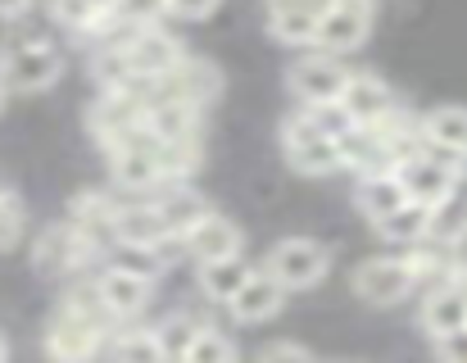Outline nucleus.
<instances>
[{
    "label": "nucleus",
    "instance_id": "f257e3e1",
    "mask_svg": "<svg viewBox=\"0 0 467 363\" xmlns=\"http://www.w3.org/2000/svg\"><path fill=\"white\" fill-rule=\"evenodd\" d=\"M64 73V50L50 41V36H23V41H9L5 55H0V87L14 91V96H36V91H50Z\"/></svg>",
    "mask_w": 467,
    "mask_h": 363
},
{
    "label": "nucleus",
    "instance_id": "f03ea898",
    "mask_svg": "<svg viewBox=\"0 0 467 363\" xmlns=\"http://www.w3.org/2000/svg\"><path fill=\"white\" fill-rule=\"evenodd\" d=\"M463 173H467L463 155H454L445 146H427V141L395 164V178L404 186V195L418 200V204H436L454 182H463Z\"/></svg>",
    "mask_w": 467,
    "mask_h": 363
},
{
    "label": "nucleus",
    "instance_id": "7ed1b4c3",
    "mask_svg": "<svg viewBox=\"0 0 467 363\" xmlns=\"http://www.w3.org/2000/svg\"><path fill=\"white\" fill-rule=\"evenodd\" d=\"M109 318L100 314H87V309H73V305H59L46 323V355L50 359H96L105 355V337H109Z\"/></svg>",
    "mask_w": 467,
    "mask_h": 363
},
{
    "label": "nucleus",
    "instance_id": "20e7f679",
    "mask_svg": "<svg viewBox=\"0 0 467 363\" xmlns=\"http://www.w3.org/2000/svg\"><path fill=\"white\" fill-rule=\"evenodd\" d=\"M146 123V87H100V96L87 109V132L100 150H114L132 128Z\"/></svg>",
    "mask_w": 467,
    "mask_h": 363
},
{
    "label": "nucleus",
    "instance_id": "39448f33",
    "mask_svg": "<svg viewBox=\"0 0 467 363\" xmlns=\"http://www.w3.org/2000/svg\"><path fill=\"white\" fill-rule=\"evenodd\" d=\"M264 268L286 286V296L291 291H313L331 273V250L322 241H313V236H286V241H277L268 250V264Z\"/></svg>",
    "mask_w": 467,
    "mask_h": 363
},
{
    "label": "nucleus",
    "instance_id": "423d86ee",
    "mask_svg": "<svg viewBox=\"0 0 467 363\" xmlns=\"http://www.w3.org/2000/svg\"><path fill=\"white\" fill-rule=\"evenodd\" d=\"M372 14H377L372 0H327L313 27V50H327V55L358 50L372 32Z\"/></svg>",
    "mask_w": 467,
    "mask_h": 363
},
{
    "label": "nucleus",
    "instance_id": "0eeeda50",
    "mask_svg": "<svg viewBox=\"0 0 467 363\" xmlns=\"http://www.w3.org/2000/svg\"><path fill=\"white\" fill-rule=\"evenodd\" d=\"M418 291V277L409 268L404 254H377V259H363L354 268V296L363 305H377V309H390L400 300H409Z\"/></svg>",
    "mask_w": 467,
    "mask_h": 363
},
{
    "label": "nucleus",
    "instance_id": "6e6552de",
    "mask_svg": "<svg viewBox=\"0 0 467 363\" xmlns=\"http://www.w3.org/2000/svg\"><path fill=\"white\" fill-rule=\"evenodd\" d=\"M282 155H286V164H291L296 173H305V178H327V173L340 169L336 137H327L322 128H313L300 109L282 123Z\"/></svg>",
    "mask_w": 467,
    "mask_h": 363
},
{
    "label": "nucleus",
    "instance_id": "1a4fd4ad",
    "mask_svg": "<svg viewBox=\"0 0 467 363\" xmlns=\"http://www.w3.org/2000/svg\"><path fill=\"white\" fill-rule=\"evenodd\" d=\"M146 91L155 96H172V100H186L195 109H209L218 96H223V68L209 64V59H195V55H182L159 82H150Z\"/></svg>",
    "mask_w": 467,
    "mask_h": 363
},
{
    "label": "nucleus",
    "instance_id": "9d476101",
    "mask_svg": "<svg viewBox=\"0 0 467 363\" xmlns=\"http://www.w3.org/2000/svg\"><path fill=\"white\" fill-rule=\"evenodd\" d=\"M91 259H100L68 223H55L46 227L36 241H32V268L46 277V282H59V277H73L78 268H87Z\"/></svg>",
    "mask_w": 467,
    "mask_h": 363
},
{
    "label": "nucleus",
    "instance_id": "9b49d317",
    "mask_svg": "<svg viewBox=\"0 0 467 363\" xmlns=\"http://www.w3.org/2000/svg\"><path fill=\"white\" fill-rule=\"evenodd\" d=\"M123 55H128V68H132V78L137 82H159L182 55H186V46L163 27V18L159 23H146V27H137L132 36H128V46H123Z\"/></svg>",
    "mask_w": 467,
    "mask_h": 363
},
{
    "label": "nucleus",
    "instance_id": "f8f14e48",
    "mask_svg": "<svg viewBox=\"0 0 467 363\" xmlns=\"http://www.w3.org/2000/svg\"><path fill=\"white\" fill-rule=\"evenodd\" d=\"M91 286H96V296H100V305H105V314H109L114 323L141 318L146 305H150V291H155V282H146V277H137V273H128V268H119V264H105V268L91 277Z\"/></svg>",
    "mask_w": 467,
    "mask_h": 363
},
{
    "label": "nucleus",
    "instance_id": "ddd939ff",
    "mask_svg": "<svg viewBox=\"0 0 467 363\" xmlns=\"http://www.w3.org/2000/svg\"><path fill=\"white\" fill-rule=\"evenodd\" d=\"M345 78H349V68L340 64V55L313 50V55L291 64L286 87H291V96H296L300 105H322V100H336V96H340Z\"/></svg>",
    "mask_w": 467,
    "mask_h": 363
},
{
    "label": "nucleus",
    "instance_id": "4468645a",
    "mask_svg": "<svg viewBox=\"0 0 467 363\" xmlns=\"http://www.w3.org/2000/svg\"><path fill=\"white\" fill-rule=\"evenodd\" d=\"M340 109L349 114V123H386L400 109V96L390 82H381L377 73H349L340 87Z\"/></svg>",
    "mask_w": 467,
    "mask_h": 363
},
{
    "label": "nucleus",
    "instance_id": "2eb2a0df",
    "mask_svg": "<svg viewBox=\"0 0 467 363\" xmlns=\"http://www.w3.org/2000/svg\"><path fill=\"white\" fill-rule=\"evenodd\" d=\"M286 309V286L268 273V268H250V277L236 286V296L227 300V314L236 323H268Z\"/></svg>",
    "mask_w": 467,
    "mask_h": 363
},
{
    "label": "nucleus",
    "instance_id": "dca6fc26",
    "mask_svg": "<svg viewBox=\"0 0 467 363\" xmlns=\"http://www.w3.org/2000/svg\"><path fill=\"white\" fill-rule=\"evenodd\" d=\"M114 245H155V250H182V241L163 227L150 200H128L114 213Z\"/></svg>",
    "mask_w": 467,
    "mask_h": 363
},
{
    "label": "nucleus",
    "instance_id": "f3484780",
    "mask_svg": "<svg viewBox=\"0 0 467 363\" xmlns=\"http://www.w3.org/2000/svg\"><path fill=\"white\" fill-rule=\"evenodd\" d=\"M109 182L128 191L132 200H150L168 178L159 169L155 146H123V150H109Z\"/></svg>",
    "mask_w": 467,
    "mask_h": 363
},
{
    "label": "nucleus",
    "instance_id": "a211bd4d",
    "mask_svg": "<svg viewBox=\"0 0 467 363\" xmlns=\"http://www.w3.org/2000/svg\"><path fill=\"white\" fill-rule=\"evenodd\" d=\"M182 241V250L195 259V264H204V259H223V254H236V250H245V232L227 218V213H218V209H209L191 232H182L177 236Z\"/></svg>",
    "mask_w": 467,
    "mask_h": 363
},
{
    "label": "nucleus",
    "instance_id": "6ab92c4d",
    "mask_svg": "<svg viewBox=\"0 0 467 363\" xmlns=\"http://www.w3.org/2000/svg\"><path fill=\"white\" fill-rule=\"evenodd\" d=\"M146 128L155 132L159 141H200L204 109H195L186 100H172V96L146 91Z\"/></svg>",
    "mask_w": 467,
    "mask_h": 363
},
{
    "label": "nucleus",
    "instance_id": "aec40b11",
    "mask_svg": "<svg viewBox=\"0 0 467 363\" xmlns=\"http://www.w3.org/2000/svg\"><path fill=\"white\" fill-rule=\"evenodd\" d=\"M418 323H422V332H427V337H441V332L463 327L467 323V282H459V277L431 282V286H427V300H422Z\"/></svg>",
    "mask_w": 467,
    "mask_h": 363
},
{
    "label": "nucleus",
    "instance_id": "412c9836",
    "mask_svg": "<svg viewBox=\"0 0 467 363\" xmlns=\"http://www.w3.org/2000/svg\"><path fill=\"white\" fill-rule=\"evenodd\" d=\"M150 204L159 209V218H163V227L172 232V236H182V232H191L213 204L191 186L186 178H177V182H163L155 195H150Z\"/></svg>",
    "mask_w": 467,
    "mask_h": 363
},
{
    "label": "nucleus",
    "instance_id": "4be33fe9",
    "mask_svg": "<svg viewBox=\"0 0 467 363\" xmlns=\"http://www.w3.org/2000/svg\"><path fill=\"white\" fill-rule=\"evenodd\" d=\"M327 0H296V5H277L268 9V36L282 46H313V27Z\"/></svg>",
    "mask_w": 467,
    "mask_h": 363
},
{
    "label": "nucleus",
    "instance_id": "5701e85b",
    "mask_svg": "<svg viewBox=\"0 0 467 363\" xmlns=\"http://www.w3.org/2000/svg\"><path fill=\"white\" fill-rule=\"evenodd\" d=\"M467 232V182H454L436 204H427V241L450 245Z\"/></svg>",
    "mask_w": 467,
    "mask_h": 363
},
{
    "label": "nucleus",
    "instance_id": "b1692460",
    "mask_svg": "<svg viewBox=\"0 0 467 363\" xmlns=\"http://www.w3.org/2000/svg\"><path fill=\"white\" fill-rule=\"evenodd\" d=\"M245 277H250V259L241 250L236 254H223V259H204L200 264V296L209 305H227Z\"/></svg>",
    "mask_w": 467,
    "mask_h": 363
},
{
    "label": "nucleus",
    "instance_id": "393cba45",
    "mask_svg": "<svg viewBox=\"0 0 467 363\" xmlns=\"http://www.w3.org/2000/svg\"><path fill=\"white\" fill-rule=\"evenodd\" d=\"M418 137H422L427 146H445V150H454V155L467 160V109H459V105H436V109H427V114L418 119Z\"/></svg>",
    "mask_w": 467,
    "mask_h": 363
},
{
    "label": "nucleus",
    "instance_id": "a878e982",
    "mask_svg": "<svg viewBox=\"0 0 467 363\" xmlns=\"http://www.w3.org/2000/svg\"><path fill=\"white\" fill-rule=\"evenodd\" d=\"M372 232H377L381 241H390V245H418V241H427V204L404 200V204H395L390 213L372 218Z\"/></svg>",
    "mask_w": 467,
    "mask_h": 363
},
{
    "label": "nucleus",
    "instance_id": "bb28decb",
    "mask_svg": "<svg viewBox=\"0 0 467 363\" xmlns=\"http://www.w3.org/2000/svg\"><path fill=\"white\" fill-rule=\"evenodd\" d=\"M409 195H404V186L395 178V169L390 173H363L358 186H354V204H358V213L363 218H381V213H390L395 204H404Z\"/></svg>",
    "mask_w": 467,
    "mask_h": 363
},
{
    "label": "nucleus",
    "instance_id": "cd10ccee",
    "mask_svg": "<svg viewBox=\"0 0 467 363\" xmlns=\"http://www.w3.org/2000/svg\"><path fill=\"white\" fill-rule=\"evenodd\" d=\"M105 355L123 363H163L155 327H114V337H105Z\"/></svg>",
    "mask_w": 467,
    "mask_h": 363
},
{
    "label": "nucleus",
    "instance_id": "c85d7f7f",
    "mask_svg": "<svg viewBox=\"0 0 467 363\" xmlns=\"http://www.w3.org/2000/svg\"><path fill=\"white\" fill-rule=\"evenodd\" d=\"M109 250H114L109 264H119V268H128V273H137V277H146V282H159L163 268L172 264V254H168V250H155V245H109Z\"/></svg>",
    "mask_w": 467,
    "mask_h": 363
},
{
    "label": "nucleus",
    "instance_id": "c756f323",
    "mask_svg": "<svg viewBox=\"0 0 467 363\" xmlns=\"http://www.w3.org/2000/svg\"><path fill=\"white\" fill-rule=\"evenodd\" d=\"M91 82H96V87H137L123 46H96V55H91ZM141 87H146V82H141Z\"/></svg>",
    "mask_w": 467,
    "mask_h": 363
},
{
    "label": "nucleus",
    "instance_id": "7c9ffc66",
    "mask_svg": "<svg viewBox=\"0 0 467 363\" xmlns=\"http://www.w3.org/2000/svg\"><path fill=\"white\" fill-rule=\"evenodd\" d=\"M200 327H204V318H195V314H172V318L155 323L163 359H186V346H191V337H195Z\"/></svg>",
    "mask_w": 467,
    "mask_h": 363
},
{
    "label": "nucleus",
    "instance_id": "2f4dec72",
    "mask_svg": "<svg viewBox=\"0 0 467 363\" xmlns=\"http://www.w3.org/2000/svg\"><path fill=\"white\" fill-rule=\"evenodd\" d=\"M236 355H241V350H236L218 327H209V323H204V327L191 337V346H186V359L191 363H232Z\"/></svg>",
    "mask_w": 467,
    "mask_h": 363
},
{
    "label": "nucleus",
    "instance_id": "473e14b6",
    "mask_svg": "<svg viewBox=\"0 0 467 363\" xmlns=\"http://www.w3.org/2000/svg\"><path fill=\"white\" fill-rule=\"evenodd\" d=\"M23 223H27V213H23V200H18L9 186H0V254L18 245V236H23Z\"/></svg>",
    "mask_w": 467,
    "mask_h": 363
},
{
    "label": "nucleus",
    "instance_id": "72a5a7b5",
    "mask_svg": "<svg viewBox=\"0 0 467 363\" xmlns=\"http://www.w3.org/2000/svg\"><path fill=\"white\" fill-rule=\"evenodd\" d=\"M300 114L309 119L313 128H322L327 137H340L349 128V114L340 109V100H322V105H300Z\"/></svg>",
    "mask_w": 467,
    "mask_h": 363
},
{
    "label": "nucleus",
    "instance_id": "f704fd0d",
    "mask_svg": "<svg viewBox=\"0 0 467 363\" xmlns=\"http://www.w3.org/2000/svg\"><path fill=\"white\" fill-rule=\"evenodd\" d=\"M218 5L223 0H163V18H172V23H204V18L218 14Z\"/></svg>",
    "mask_w": 467,
    "mask_h": 363
},
{
    "label": "nucleus",
    "instance_id": "c9c22d12",
    "mask_svg": "<svg viewBox=\"0 0 467 363\" xmlns=\"http://www.w3.org/2000/svg\"><path fill=\"white\" fill-rule=\"evenodd\" d=\"M431 350H436V359H445V363H467V323L454 327V332L431 337Z\"/></svg>",
    "mask_w": 467,
    "mask_h": 363
},
{
    "label": "nucleus",
    "instance_id": "e433bc0d",
    "mask_svg": "<svg viewBox=\"0 0 467 363\" xmlns=\"http://www.w3.org/2000/svg\"><path fill=\"white\" fill-rule=\"evenodd\" d=\"M254 359H264V363H273V359L305 363V359H313V350H309V346H300V341H264V346L254 350Z\"/></svg>",
    "mask_w": 467,
    "mask_h": 363
},
{
    "label": "nucleus",
    "instance_id": "4c0bfd02",
    "mask_svg": "<svg viewBox=\"0 0 467 363\" xmlns=\"http://www.w3.org/2000/svg\"><path fill=\"white\" fill-rule=\"evenodd\" d=\"M445 264H450V277L467 282V232L459 236V241H450V245H445Z\"/></svg>",
    "mask_w": 467,
    "mask_h": 363
},
{
    "label": "nucleus",
    "instance_id": "58836bf2",
    "mask_svg": "<svg viewBox=\"0 0 467 363\" xmlns=\"http://www.w3.org/2000/svg\"><path fill=\"white\" fill-rule=\"evenodd\" d=\"M32 9V0H0V18L9 23V18H23Z\"/></svg>",
    "mask_w": 467,
    "mask_h": 363
},
{
    "label": "nucleus",
    "instance_id": "ea45409f",
    "mask_svg": "<svg viewBox=\"0 0 467 363\" xmlns=\"http://www.w3.org/2000/svg\"><path fill=\"white\" fill-rule=\"evenodd\" d=\"M277 5H296V0H268V9H277Z\"/></svg>",
    "mask_w": 467,
    "mask_h": 363
},
{
    "label": "nucleus",
    "instance_id": "a19ab883",
    "mask_svg": "<svg viewBox=\"0 0 467 363\" xmlns=\"http://www.w3.org/2000/svg\"><path fill=\"white\" fill-rule=\"evenodd\" d=\"M5 355H9V346H5V337H0V359H5Z\"/></svg>",
    "mask_w": 467,
    "mask_h": 363
},
{
    "label": "nucleus",
    "instance_id": "79ce46f5",
    "mask_svg": "<svg viewBox=\"0 0 467 363\" xmlns=\"http://www.w3.org/2000/svg\"><path fill=\"white\" fill-rule=\"evenodd\" d=\"M0 109H5V87H0Z\"/></svg>",
    "mask_w": 467,
    "mask_h": 363
}]
</instances>
